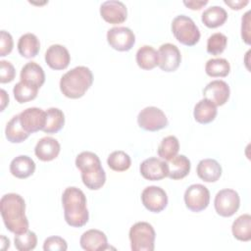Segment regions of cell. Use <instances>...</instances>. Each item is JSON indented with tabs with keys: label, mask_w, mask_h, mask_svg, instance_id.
I'll return each instance as SVG.
<instances>
[{
	"label": "cell",
	"mask_w": 251,
	"mask_h": 251,
	"mask_svg": "<svg viewBox=\"0 0 251 251\" xmlns=\"http://www.w3.org/2000/svg\"><path fill=\"white\" fill-rule=\"evenodd\" d=\"M5 135L8 141L12 143H21L29 136V133L26 132L22 126L19 115L13 116L12 119L7 123Z\"/></svg>",
	"instance_id": "28"
},
{
	"label": "cell",
	"mask_w": 251,
	"mask_h": 251,
	"mask_svg": "<svg viewBox=\"0 0 251 251\" xmlns=\"http://www.w3.org/2000/svg\"><path fill=\"white\" fill-rule=\"evenodd\" d=\"M141 176L148 180H160L168 176L169 169L167 162L156 158L150 157L145 159L139 166Z\"/></svg>",
	"instance_id": "13"
},
{
	"label": "cell",
	"mask_w": 251,
	"mask_h": 251,
	"mask_svg": "<svg viewBox=\"0 0 251 251\" xmlns=\"http://www.w3.org/2000/svg\"><path fill=\"white\" fill-rule=\"evenodd\" d=\"M231 231L234 238L240 241H249L251 239V216L243 214L239 216L231 226Z\"/></svg>",
	"instance_id": "30"
},
{
	"label": "cell",
	"mask_w": 251,
	"mask_h": 251,
	"mask_svg": "<svg viewBox=\"0 0 251 251\" xmlns=\"http://www.w3.org/2000/svg\"><path fill=\"white\" fill-rule=\"evenodd\" d=\"M40 49V42L37 36L31 32L23 34L18 41V51L21 56L30 59L34 58Z\"/></svg>",
	"instance_id": "25"
},
{
	"label": "cell",
	"mask_w": 251,
	"mask_h": 251,
	"mask_svg": "<svg viewBox=\"0 0 251 251\" xmlns=\"http://www.w3.org/2000/svg\"><path fill=\"white\" fill-rule=\"evenodd\" d=\"M71 61V55L68 49L60 44H53L45 52V62L53 70L66 69Z\"/></svg>",
	"instance_id": "16"
},
{
	"label": "cell",
	"mask_w": 251,
	"mask_h": 251,
	"mask_svg": "<svg viewBox=\"0 0 251 251\" xmlns=\"http://www.w3.org/2000/svg\"><path fill=\"white\" fill-rule=\"evenodd\" d=\"M20 77L22 81L40 88L45 81V73L40 65L31 61L22 68Z\"/></svg>",
	"instance_id": "21"
},
{
	"label": "cell",
	"mask_w": 251,
	"mask_h": 251,
	"mask_svg": "<svg viewBox=\"0 0 251 251\" xmlns=\"http://www.w3.org/2000/svg\"><path fill=\"white\" fill-rule=\"evenodd\" d=\"M159 68L167 73L175 72L181 62V54L179 49L172 43L162 44L158 50Z\"/></svg>",
	"instance_id": "12"
},
{
	"label": "cell",
	"mask_w": 251,
	"mask_h": 251,
	"mask_svg": "<svg viewBox=\"0 0 251 251\" xmlns=\"http://www.w3.org/2000/svg\"><path fill=\"white\" fill-rule=\"evenodd\" d=\"M14 47V41L12 35L6 31L1 30L0 31V56L4 57L8 54H10Z\"/></svg>",
	"instance_id": "40"
},
{
	"label": "cell",
	"mask_w": 251,
	"mask_h": 251,
	"mask_svg": "<svg viewBox=\"0 0 251 251\" xmlns=\"http://www.w3.org/2000/svg\"><path fill=\"white\" fill-rule=\"evenodd\" d=\"M138 126L147 131H157L166 127L169 124L165 113L154 106L145 107L137 116Z\"/></svg>",
	"instance_id": "7"
},
{
	"label": "cell",
	"mask_w": 251,
	"mask_h": 251,
	"mask_svg": "<svg viewBox=\"0 0 251 251\" xmlns=\"http://www.w3.org/2000/svg\"><path fill=\"white\" fill-rule=\"evenodd\" d=\"M226 19L227 13L221 6H211L204 10L201 16L202 23L210 28H216L223 25Z\"/></svg>",
	"instance_id": "26"
},
{
	"label": "cell",
	"mask_w": 251,
	"mask_h": 251,
	"mask_svg": "<svg viewBox=\"0 0 251 251\" xmlns=\"http://www.w3.org/2000/svg\"><path fill=\"white\" fill-rule=\"evenodd\" d=\"M136 63L142 70H152L159 64V54L152 46L144 45L140 47L136 52Z\"/></svg>",
	"instance_id": "27"
},
{
	"label": "cell",
	"mask_w": 251,
	"mask_h": 251,
	"mask_svg": "<svg viewBox=\"0 0 251 251\" xmlns=\"http://www.w3.org/2000/svg\"><path fill=\"white\" fill-rule=\"evenodd\" d=\"M226 5H228L232 10H240L243 7H245L249 1L248 0H233V1H229V0H225L224 1Z\"/></svg>",
	"instance_id": "43"
},
{
	"label": "cell",
	"mask_w": 251,
	"mask_h": 251,
	"mask_svg": "<svg viewBox=\"0 0 251 251\" xmlns=\"http://www.w3.org/2000/svg\"><path fill=\"white\" fill-rule=\"evenodd\" d=\"M79 244L86 251H103L109 248L106 234L95 228L84 231L80 236Z\"/></svg>",
	"instance_id": "17"
},
{
	"label": "cell",
	"mask_w": 251,
	"mask_h": 251,
	"mask_svg": "<svg viewBox=\"0 0 251 251\" xmlns=\"http://www.w3.org/2000/svg\"><path fill=\"white\" fill-rule=\"evenodd\" d=\"M38 87L20 80L14 85L13 93L17 102L23 104L33 100L38 93Z\"/></svg>",
	"instance_id": "33"
},
{
	"label": "cell",
	"mask_w": 251,
	"mask_h": 251,
	"mask_svg": "<svg viewBox=\"0 0 251 251\" xmlns=\"http://www.w3.org/2000/svg\"><path fill=\"white\" fill-rule=\"evenodd\" d=\"M107 41L117 51H128L135 43V35L126 26H114L107 31Z\"/></svg>",
	"instance_id": "9"
},
{
	"label": "cell",
	"mask_w": 251,
	"mask_h": 251,
	"mask_svg": "<svg viewBox=\"0 0 251 251\" xmlns=\"http://www.w3.org/2000/svg\"><path fill=\"white\" fill-rule=\"evenodd\" d=\"M197 176L206 182H215L222 176V167L215 159L201 160L196 168Z\"/></svg>",
	"instance_id": "19"
},
{
	"label": "cell",
	"mask_w": 251,
	"mask_h": 251,
	"mask_svg": "<svg viewBox=\"0 0 251 251\" xmlns=\"http://www.w3.org/2000/svg\"><path fill=\"white\" fill-rule=\"evenodd\" d=\"M109 168L115 172H125L129 169L131 165V159L127 153L122 150L112 152L107 159Z\"/></svg>",
	"instance_id": "34"
},
{
	"label": "cell",
	"mask_w": 251,
	"mask_h": 251,
	"mask_svg": "<svg viewBox=\"0 0 251 251\" xmlns=\"http://www.w3.org/2000/svg\"><path fill=\"white\" fill-rule=\"evenodd\" d=\"M0 93H1V111H3L5 107L9 104V96L4 89H1Z\"/></svg>",
	"instance_id": "44"
},
{
	"label": "cell",
	"mask_w": 251,
	"mask_h": 251,
	"mask_svg": "<svg viewBox=\"0 0 251 251\" xmlns=\"http://www.w3.org/2000/svg\"><path fill=\"white\" fill-rule=\"evenodd\" d=\"M183 4L191 10H200L203 6L208 4V1L207 0H203V1H200V0H196V1L195 0H188V1H186V0H184Z\"/></svg>",
	"instance_id": "42"
},
{
	"label": "cell",
	"mask_w": 251,
	"mask_h": 251,
	"mask_svg": "<svg viewBox=\"0 0 251 251\" xmlns=\"http://www.w3.org/2000/svg\"><path fill=\"white\" fill-rule=\"evenodd\" d=\"M68 249L67 241L61 236H49L44 240V251H66Z\"/></svg>",
	"instance_id": "38"
},
{
	"label": "cell",
	"mask_w": 251,
	"mask_h": 251,
	"mask_svg": "<svg viewBox=\"0 0 251 251\" xmlns=\"http://www.w3.org/2000/svg\"><path fill=\"white\" fill-rule=\"evenodd\" d=\"M179 150V142L178 139L175 135H169L164 137L157 149L158 155L160 158L165 161H170L174 157L176 156Z\"/></svg>",
	"instance_id": "32"
},
{
	"label": "cell",
	"mask_w": 251,
	"mask_h": 251,
	"mask_svg": "<svg viewBox=\"0 0 251 251\" xmlns=\"http://www.w3.org/2000/svg\"><path fill=\"white\" fill-rule=\"evenodd\" d=\"M83 184L90 190L100 189L106 181V174L101 164L81 171Z\"/></svg>",
	"instance_id": "20"
},
{
	"label": "cell",
	"mask_w": 251,
	"mask_h": 251,
	"mask_svg": "<svg viewBox=\"0 0 251 251\" xmlns=\"http://www.w3.org/2000/svg\"><path fill=\"white\" fill-rule=\"evenodd\" d=\"M172 31L176 39L186 46H193L200 39L198 26L191 18L185 15H178L173 20Z\"/></svg>",
	"instance_id": "5"
},
{
	"label": "cell",
	"mask_w": 251,
	"mask_h": 251,
	"mask_svg": "<svg viewBox=\"0 0 251 251\" xmlns=\"http://www.w3.org/2000/svg\"><path fill=\"white\" fill-rule=\"evenodd\" d=\"M16 75V71L14 66L5 60L0 61V82L7 83L11 82Z\"/></svg>",
	"instance_id": "39"
},
{
	"label": "cell",
	"mask_w": 251,
	"mask_h": 251,
	"mask_svg": "<svg viewBox=\"0 0 251 251\" xmlns=\"http://www.w3.org/2000/svg\"><path fill=\"white\" fill-rule=\"evenodd\" d=\"M250 11H247L241 19V37L246 44H250Z\"/></svg>",
	"instance_id": "41"
},
{
	"label": "cell",
	"mask_w": 251,
	"mask_h": 251,
	"mask_svg": "<svg viewBox=\"0 0 251 251\" xmlns=\"http://www.w3.org/2000/svg\"><path fill=\"white\" fill-rule=\"evenodd\" d=\"M34 171L35 163L26 155H20L14 158L10 164V172L17 178H26L33 175Z\"/></svg>",
	"instance_id": "22"
},
{
	"label": "cell",
	"mask_w": 251,
	"mask_h": 251,
	"mask_svg": "<svg viewBox=\"0 0 251 251\" xmlns=\"http://www.w3.org/2000/svg\"><path fill=\"white\" fill-rule=\"evenodd\" d=\"M101 17L109 24L118 25L126 20L127 9L126 5L118 0H108L100 6Z\"/></svg>",
	"instance_id": "14"
},
{
	"label": "cell",
	"mask_w": 251,
	"mask_h": 251,
	"mask_svg": "<svg viewBox=\"0 0 251 251\" xmlns=\"http://www.w3.org/2000/svg\"><path fill=\"white\" fill-rule=\"evenodd\" d=\"M168 176L171 179H181L185 177L191 168L189 159L184 155H176L170 161H168Z\"/></svg>",
	"instance_id": "24"
},
{
	"label": "cell",
	"mask_w": 251,
	"mask_h": 251,
	"mask_svg": "<svg viewBox=\"0 0 251 251\" xmlns=\"http://www.w3.org/2000/svg\"><path fill=\"white\" fill-rule=\"evenodd\" d=\"M240 205V198L238 193L230 188H225L220 190L214 200L215 210L221 217H231L233 216Z\"/></svg>",
	"instance_id": "6"
},
{
	"label": "cell",
	"mask_w": 251,
	"mask_h": 251,
	"mask_svg": "<svg viewBox=\"0 0 251 251\" xmlns=\"http://www.w3.org/2000/svg\"><path fill=\"white\" fill-rule=\"evenodd\" d=\"M230 94L228 84L221 79H215L209 82L203 89L204 98L210 100L216 106L225 105Z\"/></svg>",
	"instance_id": "15"
},
{
	"label": "cell",
	"mask_w": 251,
	"mask_h": 251,
	"mask_svg": "<svg viewBox=\"0 0 251 251\" xmlns=\"http://www.w3.org/2000/svg\"><path fill=\"white\" fill-rule=\"evenodd\" d=\"M1 216L7 229L20 234L28 229V221L25 214V202L17 193H7L0 200Z\"/></svg>",
	"instance_id": "1"
},
{
	"label": "cell",
	"mask_w": 251,
	"mask_h": 251,
	"mask_svg": "<svg viewBox=\"0 0 251 251\" xmlns=\"http://www.w3.org/2000/svg\"><path fill=\"white\" fill-rule=\"evenodd\" d=\"M217 113V106L206 98L201 99L195 105L193 110V116L195 121L202 125H206L213 122L216 119Z\"/></svg>",
	"instance_id": "23"
},
{
	"label": "cell",
	"mask_w": 251,
	"mask_h": 251,
	"mask_svg": "<svg viewBox=\"0 0 251 251\" xmlns=\"http://www.w3.org/2000/svg\"><path fill=\"white\" fill-rule=\"evenodd\" d=\"M64 218L73 227H81L88 222L89 213L83 191L75 186L67 187L62 194Z\"/></svg>",
	"instance_id": "2"
},
{
	"label": "cell",
	"mask_w": 251,
	"mask_h": 251,
	"mask_svg": "<svg viewBox=\"0 0 251 251\" xmlns=\"http://www.w3.org/2000/svg\"><path fill=\"white\" fill-rule=\"evenodd\" d=\"M100 159L99 157L90 151H83L81 153H79L76 158H75V167L79 170L82 171L84 169L96 166V165H100Z\"/></svg>",
	"instance_id": "37"
},
{
	"label": "cell",
	"mask_w": 251,
	"mask_h": 251,
	"mask_svg": "<svg viewBox=\"0 0 251 251\" xmlns=\"http://www.w3.org/2000/svg\"><path fill=\"white\" fill-rule=\"evenodd\" d=\"M227 44V37L222 32H215L207 40V52L211 55L222 54Z\"/></svg>",
	"instance_id": "36"
},
{
	"label": "cell",
	"mask_w": 251,
	"mask_h": 251,
	"mask_svg": "<svg viewBox=\"0 0 251 251\" xmlns=\"http://www.w3.org/2000/svg\"><path fill=\"white\" fill-rule=\"evenodd\" d=\"M45 112L46 121L42 130L45 133H56L61 130L65 125V115L63 111L59 108L51 107Z\"/></svg>",
	"instance_id": "29"
},
{
	"label": "cell",
	"mask_w": 251,
	"mask_h": 251,
	"mask_svg": "<svg viewBox=\"0 0 251 251\" xmlns=\"http://www.w3.org/2000/svg\"><path fill=\"white\" fill-rule=\"evenodd\" d=\"M60 149L61 146L57 139L51 136H44L37 141L34 148V153L39 160L49 162L58 157Z\"/></svg>",
	"instance_id": "18"
},
{
	"label": "cell",
	"mask_w": 251,
	"mask_h": 251,
	"mask_svg": "<svg viewBox=\"0 0 251 251\" xmlns=\"http://www.w3.org/2000/svg\"><path fill=\"white\" fill-rule=\"evenodd\" d=\"M141 202L148 211L160 213L168 205V196L166 191L160 186L150 185L141 192Z\"/></svg>",
	"instance_id": "10"
},
{
	"label": "cell",
	"mask_w": 251,
	"mask_h": 251,
	"mask_svg": "<svg viewBox=\"0 0 251 251\" xmlns=\"http://www.w3.org/2000/svg\"><path fill=\"white\" fill-rule=\"evenodd\" d=\"M130 248L132 251H153L156 233L147 222H137L129 229Z\"/></svg>",
	"instance_id": "4"
},
{
	"label": "cell",
	"mask_w": 251,
	"mask_h": 251,
	"mask_svg": "<svg viewBox=\"0 0 251 251\" xmlns=\"http://www.w3.org/2000/svg\"><path fill=\"white\" fill-rule=\"evenodd\" d=\"M22 126L26 132L33 133L42 130L45 126L46 112L37 107H30L19 114Z\"/></svg>",
	"instance_id": "11"
},
{
	"label": "cell",
	"mask_w": 251,
	"mask_h": 251,
	"mask_svg": "<svg viewBox=\"0 0 251 251\" xmlns=\"http://www.w3.org/2000/svg\"><path fill=\"white\" fill-rule=\"evenodd\" d=\"M15 247L19 251H30L36 247L37 236L35 232L27 229L26 231L16 234L14 238Z\"/></svg>",
	"instance_id": "35"
},
{
	"label": "cell",
	"mask_w": 251,
	"mask_h": 251,
	"mask_svg": "<svg viewBox=\"0 0 251 251\" xmlns=\"http://www.w3.org/2000/svg\"><path fill=\"white\" fill-rule=\"evenodd\" d=\"M205 72L212 77H225L230 72V65L226 59L213 58L207 61Z\"/></svg>",
	"instance_id": "31"
},
{
	"label": "cell",
	"mask_w": 251,
	"mask_h": 251,
	"mask_svg": "<svg viewBox=\"0 0 251 251\" xmlns=\"http://www.w3.org/2000/svg\"><path fill=\"white\" fill-rule=\"evenodd\" d=\"M210 202L209 189L200 183L189 185L184 192V203L191 212H201L205 210Z\"/></svg>",
	"instance_id": "8"
},
{
	"label": "cell",
	"mask_w": 251,
	"mask_h": 251,
	"mask_svg": "<svg viewBox=\"0 0 251 251\" xmlns=\"http://www.w3.org/2000/svg\"><path fill=\"white\" fill-rule=\"evenodd\" d=\"M93 82V75L89 68L77 66L64 74L60 79V89L68 98L82 97Z\"/></svg>",
	"instance_id": "3"
}]
</instances>
